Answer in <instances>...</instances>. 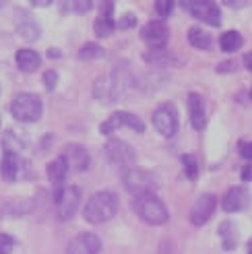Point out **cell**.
Instances as JSON below:
<instances>
[{
    "label": "cell",
    "mask_w": 252,
    "mask_h": 254,
    "mask_svg": "<svg viewBox=\"0 0 252 254\" xmlns=\"http://www.w3.org/2000/svg\"><path fill=\"white\" fill-rule=\"evenodd\" d=\"M116 213H118V196L114 192H110V190H99V192H95L87 200V205L83 209V217L87 223L99 225L110 221Z\"/></svg>",
    "instance_id": "6da1fadb"
},
{
    "label": "cell",
    "mask_w": 252,
    "mask_h": 254,
    "mask_svg": "<svg viewBox=\"0 0 252 254\" xmlns=\"http://www.w3.org/2000/svg\"><path fill=\"white\" fill-rule=\"evenodd\" d=\"M122 182L130 194L143 196V194H155V190L159 188V178L143 168H130L128 172H124Z\"/></svg>",
    "instance_id": "7a4b0ae2"
},
{
    "label": "cell",
    "mask_w": 252,
    "mask_h": 254,
    "mask_svg": "<svg viewBox=\"0 0 252 254\" xmlns=\"http://www.w3.org/2000/svg\"><path fill=\"white\" fill-rule=\"evenodd\" d=\"M134 213L149 225H161L168 221V209L166 205L155 196V194H143V196H134L132 200Z\"/></svg>",
    "instance_id": "3957f363"
},
{
    "label": "cell",
    "mask_w": 252,
    "mask_h": 254,
    "mask_svg": "<svg viewBox=\"0 0 252 254\" xmlns=\"http://www.w3.org/2000/svg\"><path fill=\"white\" fill-rule=\"evenodd\" d=\"M10 112L19 122H37L42 118V99L33 95V93H19L15 99H12Z\"/></svg>",
    "instance_id": "277c9868"
},
{
    "label": "cell",
    "mask_w": 252,
    "mask_h": 254,
    "mask_svg": "<svg viewBox=\"0 0 252 254\" xmlns=\"http://www.w3.org/2000/svg\"><path fill=\"white\" fill-rule=\"evenodd\" d=\"M104 153H106V159L110 161V166H114L118 170L128 172L130 168H134V159H136L134 149L128 143L120 141V138H110L104 147Z\"/></svg>",
    "instance_id": "5b68a950"
},
{
    "label": "cell",
    "mask_w": 252,
    "mask_h": 254,
    "mask_svg": "<svg viewBox=\"0 0 252 254\" xmlns=\"http://www.w3.org/2000/svg\"><path fill=\"white\" fill-rule=\"evenodd\" d=\"M153 126L155 130L166 136V138H172L180 128V118H178V110H176L174 104H161L155 112H153Z\"/></svg>",
    "instance_id": "8992f818"
},
{
    "label": "cell",
    "mask_w": 252,
    "mask_h": 254,
    "mask_svg": "<svg viewBox=\"0 0 252 254\" xmlns=\"http://www.w3.org/2000/svg\"><path fill=\"white\" fill-rule=\"evenodd\" d=\"M182 6L194 19L203 21L207 25H213V27H219L221 25V10L215 2H209V0H190V2H182Z\"/></svg>",
    "instance_id": "52a82bcc"
},
{
    "label": "cell",
    "mask_w": 252,
    "mask_h": 254,
    "mask_svg": "<svg viewBox=\"0 0 252 254\" xmlns=\"http://www.w3.org/2000/svg\"><path fill=\"white\" fill-rule=\"evenodd\" d=\"M141 37L143 42L153 50V52H157V50H163L170 40V27L166 25V21H149L145 27L141 29Z\"/></svg>",
    "instance_id": "ba28073f"
},
{
    "label": "cell",
    "mask_w": 252,
    "mask_h": 254,
    "mask_svg": "<svg viewBox=\"0 0 252 254\" xmlns=\"http://www.w3.org/2000/svg\"><path fill=\"white\" fill-rule=\"evenodd\" d=\"M118 128H130L134 132H143L145 130V124L143 120L134 116V114H128V112H116V114H112V116L99 126V130H102L104 134H110V132H114Z\"/></svg>",
    "instance_id": "9c48e42d"
},
{
    "label": "cell",
    "mask_w": 252,
    "mask_h": 254,
    "mask_svg": "<svg viewBox=\"0 0 252 254\" xmlns=\"http://www.w3.org/2000/svg\"><path fill=\"white\" fill-rule=\"evenodd\" d=\"M81 198H83V192L79 186H66L64 192H62L60 200L56 202V211H58V219L60 221H68L74 213H77L79 205H81Z\"/></svg>",
    "instance_id": "30bf717a"
},
{
    "label": "cell",
    "mask_w": 252,
    "mask_h": 254,
    "mask_svg": "<svg viewBox=\"0 0 252 254\" xmlns=\"http://www.w3.org/2000/svg\"><path fill=\"white\" fill-rule=\"evenodd\" d=\"M215 205H217L215 194H211V192L200 194V196L194 200L192 209H190V223H192V225H205V223L211 219L213 211H215Z\"/></svg>",
    "instance_id": "8fae6325"
},
{
    "label": "cell",
    "mask_w": 252,
    "mask_h": 254,
    "mask_svg": "<svg viewBox=\"0 0 252 254\" xmlns=\"http://www.w3.org/2000/svg\"><path fill=\"white\" fill-rule=\"evenodd\" d=\"M99 250H102L99 238L91 232H83L70 240L64 254H99Z\"/></svg>",
    "instance_id": "7c38bea8"
},
{
    "label": "cell",
    "mask_w": 252,
    "mask_h": 254,
    "mask_svg": "<svg viewBox=\"0 0 252 254\" xmlns=\"http://www.w3.org/2000/svg\"><path fill=\"white\" fill-rule=\"evenodd\" d=\"M15 27H17L19 35H23L25 40H29V42L37 40L40 33H42L40 25H37V21L33 19V15L29 10H25V8H17L15 10Z\"/></svg>",
    "instance_id": "4fadbf2b"
},
{
    "label": "cell",
    "mask_w": 252,
    "mask_h": 254,
    "mask_svg": "<svg viewBox=\"0 0 252 254\" xmlns=\"http://www.w3.org/2000/svg\"><path fill=\"white\" fill-rule=\"evenodd\" d=\"M64 159L68 163L70 172H83L89 168L91 157H89V151H87L83 145H66L64 149Z\"/></svg>",
    "instance_id": "5bb4252c"
},
{
    "label": "cell",
    "mask_w": 252,
    "mask_h": 254,
    "mask_svg": "<svg viewBox=\"0 0 252 254\" xmlns=\"http://www.w3.org/2000/svg\"><path fill=\"white\" fill-rule=\"evenodd\" d=\"M0 172H2L4 180L15 182V180H19V178H23V174L27 172V163L15 153H4L2 163H0Z\"/></svg>",
    "instance_id": "9a60e30c"
},
{
    "label": "cell",
    "mask_w": 252,
    "mask_h": 254,
    "mask_svg": "<svg viewBox=\"0 0 252 254\" xmlns=\"http://www.w3.org/2000/svg\"><path fill=\"white\" fill-rule=\"evenodd\" d=\"M248 200H250V194L244 186H236V188H230L228 194L223 196L221 200V207L223 211L228 213H236V211H242L248 207Z\"/></svg>",
    "instance_id": "2e32d148"
},
{
    "label": "cell",
    "mask_w": 252,
    "mask_h": 254,
    "mask_svg": "<svg viewBox=\"0 0 252 254\" xmlns=\"http://www.w3.org/2000/svg\"><path fill=\"white\" fill-rule=\"evenodd\" d=\"M114 4L112 2H106L104 6H102V12H99V17H97V21H95V33L99 35V37H110L112 35V31L116 29V21H114Z\"/></svg>",
    "instance_id": "e0dca14e"
},
{
    "label": "cell",
    "mask_w": 252,
    "mask_h": 254,
    "mask_svg": "<svg viewBox=\"0 0 252 254\" xmlns=\"http://www.w3.org/2000/svg\"><path fill=\"white\" fill-rule=\"evenodd\" d=\"M188 110H190V124L196 130H203L207 124V114H205V101L198 93L188 95Z\"/></svg>",
    "instance_id": "ac0fdd59"
},
{
    "label": "cell",
    "mask_w": 252,
    "mask_h": 254,
    "mask_svg": "<svg viewBox=\"0 0 252 254\" xmlns=\"http://www.w3.org/2000/svg\"><path fill=\"white\" fill-rule=\"evenodd\" d=\"M15 62H17L19 70L35 72L42 64V58H40V54L33 52V50H29V48H21V50H17V54H15Z\"/></svg>",
    "instance_id": "d6986e66"
},
{
    "label": "cell",
    "mask_w": 252,
    "mask_h": 254,
    "mask_svg": "<svg viewBox=\"0 0 252 254\" xmlns=\"http://www.w3.org/2000/svg\"><path fill=\"white\" fill-rule=\"evenodd\" d=\"M188 44H190L192 48H198V50H209L213 40H211V35L205 29L190 27V29H188Z\"/></svg>",
    "instance_id": "ffe728a7"
},
{
    "label": "cell",
    "mask_w": 252,
    "mask_h": 254,
    "mask_svg": "<svg viewBox=\"0 0 252 254\" xmlns=\"http://www.w3.org/2000/svg\"><path fill=\"white\" fill-rule=\"evenodd\" d=\"M242 44H244V37L238 33V31H225L219 37V46H221L223 52H228V54L238 52V50L242 48Z\"/></svg>",
    "instance_id": "44dd1931"
},
{
    "label": "cell",
    "mask_w": 252,
    "mask_h": 254,
    "mask_svg": "<svg viewBox=\"0 0 252 254\" xmlns=\"http://www.w3.org/2000/svg\"><path fill=\"white\" fill-rule=\"evenodd\" d=\"M2 145H4V153H15V155H19V151H23L27 143H25V138L21 136V132L8 130V132L4 134Z\"/></svg>",
    "instance_id": "7402d4cb"
},
{
    "label": "cell",
    "mask_w": 252,
    "mask_h": 254,
    "mask_svg": "<svg viewBox=\"0 0 252 254\" xmlns=\"http://www.w3.org/2000/svg\"><path fill=\"white\" fill-rule=\"evenodd\" d=\"M219 236H221V242H223V250H234V248H236L238 238H236V227H234V223L223 221V223L219 225Z\"/></svg>",
    "instance_id": "603a6c76"
},
{
    "label": "cell",
    "mask_w": 252,
    "mask_h": 254,
    "mask_svg": "<svg viewBox=\"0 0 252 254\" xmlns=\"http://www.w3.org/2000/svg\"><path fill=\"white\" fill-rule=\"evenodd\" d=\"M182 166L188 180H196L198 178V161L194 155H182Z\"/></svg>",
    "instance_id": "cb8c5ba5"
},
{
    "label": "cell",
    "mask_w": 252,
    "mask_h": 254,
    "mask_svg": "<svg viewBox=\"0 0 252 254\" xmlns=\"http://www.w3.org/2000/svg\"><path fill=\"white\" fill-rule=\"evenodd\" d=\"M104 56V48L97 46V44H85L79 50V58L83 60H95V58H102Z\"/></svg>",
    "instance_id": "d4e9b609"
},
{
    "label": "cell",
    "mask_w": 252,
    "mask_h": 254,
    "mask_svg": "<svg viewBox=\"0 0 252 254\" xmlns=\"http://www.w3.org/2000/svg\"><path fill=\"white\" fill-rule=\"evenodd\" d=\"M172 10H174V2H172V0H157V2H155V12H157L161 19H168L172 15Z\"/></svg>",
    "instance_id": "484cf974"
},
{
    "label": "cell",
    "mask_w": 252,
    "mask_h": 254,
    "mask_svg": "<svg viewBox=\"0 0 252 254\" xmlns=\"http://www.w3.org/2000/svg\"><path fill=\"white\" fill-rule=\"evenodd\" d=\"M15 250V238L8 234H0V254H10Z\"/></svg>",
    "instance_id": "4316f807"
},
{
    "label": "cell",
    "mask_w": 252,
    "mask_h": 254,
    "mask_svg": "<svg viewBox=\"0 0 252 254\" xmlns=\"http://www.w3.org/2000/svg\"><path fill=\"white\" fill-rule=\"evenodd\" d=\"M136 25V17L132 15V12H126V15L116 23V27L118 29H130V27H134Z\"/></svg>",
    "instance_id": "83f0119b"
},
{
    "label": "cell",
    "mask_w": 252,
    "mask_h": 254,
    "mask_svg": "<svg viewBox=\"0 0 252 254\" xmlns=\"http://www.w3.org/2000/svg\"><path fill=\"white\" fill-rule=\"evenodd\" d=\"M44 83H46V89H48V91H52V89L56 87V83H58V72H56V70H46V74H44Z\"/></svg>",
    "instance_id": "f1b7e54d"
},
{
    "label": "cell",
    "mask_w": 252,
    "mask_h": 254,
    "mask_svg": "<svg viewBox=\"0 0 252 254\" xmlns=\"http://www.w3.org/2000/svg\"><path fill=\"white\" fill-rule=\"evenodd\" d=\"M93 4H91V0H83V2H79V0H74V2H70L66 8L74 10V12H87Z\"/></svg>",
    "instance_id": "f546056e"
},
{
    "label": "cell",
    "mask_w": 252,
    "mask_h": 254,
    "mask_svg": "<svg viewBox=\"0 0 252 254\" xmlns=\"http://www.w3.org/2000/svg\"><path fill=\"white\" fill-rule=\"evenodd\" d=\"M240 153L244 159H250L252 161V143H242L240 145Z\"/></svg>",
    "instance_id": "4dcf8cb0"
},
{
    "label": "cell",
    "mask_w": 252,
    "mask_h": 254,
    "mask_svg": "<svg viewBox=\"0 0 252 254\" xmlns=\"http://www.w3.org/2000/svg\"><path fill=\"white\" fill-rule=\"evenodd\" d=\"M242 180H244V182H250V180H252V163L244 166V170H242Z\"/></svg>",
    "instance_id": "1f68e13d"
},
{
    "label": "cell",
    "mask_w": 252,
    "mask_h": 254,
    "mask_svg": "<svg viewBox=\"0 0 252 254\" xmlns=\"http://www.w3.org/2000/svg\"><path fill=\"white\" fill-rule=\"evenodd\" d=\"M234 62H225V64H219L217 66V72H228V70H234Z\"/></svg>",
    "instance_id": "d6a6232c"
},
{
    "label": "cell",
    "mask_w": 252,
    "mask_h": 254,
    "mask_svg": "<svg viewBox=\"0 0 252 254\" xmlns=\"http://www.w3.org/2000/svg\"><path fill=\"white\" fill-rule=\"evenodd\" d=\"M244 64H246V68L252 72V52H248V54L244 56Z\"/></svg>",
    "instance_id": "836d02e7"
},
{
    "label": "cell",
    "mask_w": 252,
    "mask_h": 254,
    "mask_svg": "<svg viewBox=\"0 0 252 254\" xmlns=\"http://www.w3.org/2000/svg\"><path fill=\"white\" fill-rule=\"evenodd\" d=\"M248 254H252V240L248 242Z\"/></svg>",
    "instance_id": "e575fe53"
},
{
    "label": "cell",
    "mask_w": 252,
    "mask_h": 254,
    "mask_svg": "<svg viewBox=\"0 0 252 254\" xmlns=\"http://www.w3.org/2000/svg\"><path fill=\"white\" fill-rule=\"evenodd\" d=\"M250 95H252V93H250Z\"/></svg>",
    "instance_id": "d590c367"
}]
</instances>
